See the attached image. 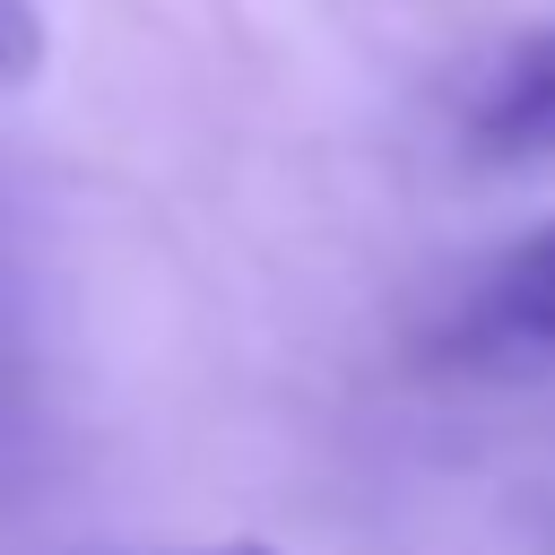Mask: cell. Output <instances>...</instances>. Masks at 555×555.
Masks as SVG:
<instances>
[{"label":"cell","instance_id":"6da1fadb","mask_svg":"<svg viewBox=\"0 0 555 555\" xmlns=\"http://www.w3.org/2000/svg\"><path fill=\"white\" fill-rule=\"evenodd\" d=\"M468 139L494 165H555V26H538L503 52V69L477 95Z\"/></svg>","mask_w":555,"mask_h":555},{"label":"cell","instance_id":"7a4b0ae2","mask_svg":"<svg viewBox=\"0 0 555 555\" xmlns=\"http://www.w3.org/2000/svg\"><path fill=\"white\" fill-rule=\"evenodd\" d=\"M477 330L494 347H529V356H555V225L520 234L503 251V269L486 278L477 295Z\"/></svg>","mask_w":555,"mask_h":555},{"label":"cell","instance_id":"3957f363","mask_svg":"<svg viewBox=\"0 0 555 555\" xmlns=\"http://www.w3.org/2000/svg\"><path fill=\"white\" fill-rule=\"evenodd\" d=\"M43 69V17L35 0H0V87H26Z\"/></svg>","mask_w":555,"mask_h":555},{"label":"cell","instance_id":"277c9868","mask_svg":"<svg viewBox=\"0 0 555 555\" xmlns=\"http://www.w3.org/2000/svg\"><path fill=\"white\" fill-rule=\"evenodd\" d=\"M182 555H278V546H260V538H225V546H182Z\"/></svg>","mask_w":555,"mask_h":555}]
</instances>
